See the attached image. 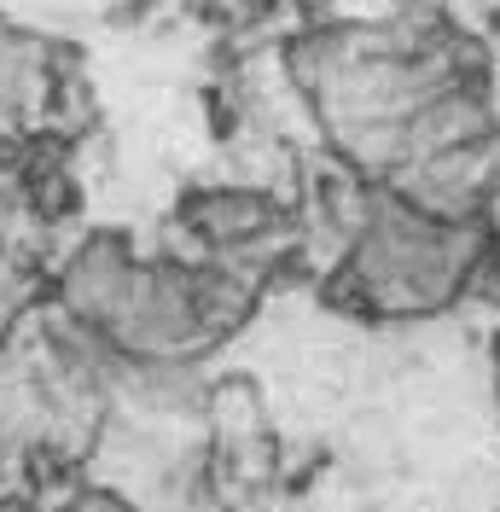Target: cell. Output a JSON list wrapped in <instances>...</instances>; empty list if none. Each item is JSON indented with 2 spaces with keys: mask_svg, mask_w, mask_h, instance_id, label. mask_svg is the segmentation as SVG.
I'll list each match as a JSON object with an SVG mask.
<instances>
[{
  "mask_svg": "<svg viewBox=\"0 0 500 512\" xmlns=\"http://www.w3.org/2000/svg\"><path fill=\"white\" fill-rule=\"evenodd\" d=\"M6 30H12V18H6V12H0V41H6Z\"/></svg>",
  "mask_w": 500,
  "mask_h": 512,
  "instance_id": "1",
  "label": "cell"
},
{
  "mask_svg": "<svg viewBox=\"0 0 500 512\" xmlns=\"http://www.w3.org/2000/svg\"><path fill=\"white\" fill-rule=\"evenodd\" d=\"M192 6H198V0H192Z\"/></svg>",
  "mask_w": 500,
  "mask_h": 512,
  "instance_id": "2",
  "label": "cell"
}]
</instances>
